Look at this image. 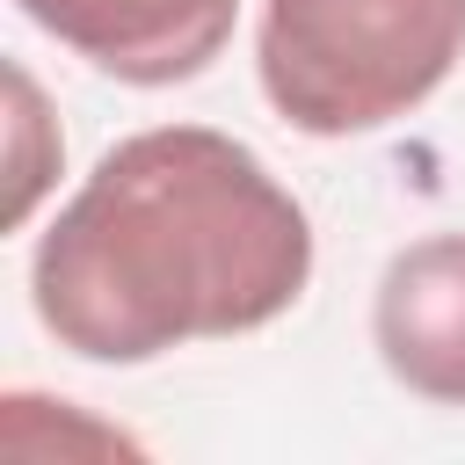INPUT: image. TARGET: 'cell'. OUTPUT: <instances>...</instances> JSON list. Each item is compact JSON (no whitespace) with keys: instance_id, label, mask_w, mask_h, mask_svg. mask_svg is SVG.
Instances as JSON below:
<instances>
[{"instance_id":"obj_1","label":"cell","mask_w":465,"mask_h":465,"mask_svg":"<svg viewBox=\"0 0 465 465\" xmlns=\"http://www.w3.org/2000/svg\"><path fill=\"white\" fill-rule=\"evenodd\" d=\"M312 225L225 131L160 124L102 153L29 262L36 320L94 363L247 334L298 305Z\"/></svg>"},{"instance_id":"obj_2","label":"cell","mask_w":465,"mask_h":465,"mask_svg":"<svg viewBox=\"0 0 465 465\" xmlns=\"http://www.w3.org/2000/svg\"><path fill=\"white\" fill-rule=\"evenodd\" d=\"M465 58V0H262V94L312 138H349L429 102Z\"/></svg>"},{"instance_id":"obj_3","label":"cell","mask_w":465,"mask_h":465,"mask_svg":"<svg viewBox=\"0 0 465 465\" xmlns=\"http://www.w3.org/2000/svg\"><path fill=\"white\" fill-rule=\"evenodd\" d=\"M15 7L124 87L196 80L225 51L240 15V0H15Z\"/></svg>"},{"instance_id":"obj_4","label":"cell","mask_w":465,"mask_h":465,"mask_svg":"<svg viewBox=\"0 0 465 465\" xmlns=\"http://www.w3.org/2000/svg\"><path fill=\"white\" fill-rule=\"evenodd\" d=\"M371 327L385 371L407 392L465 407V232H429L400 247L385 262Z\"/></svg>"}]
</instances>
